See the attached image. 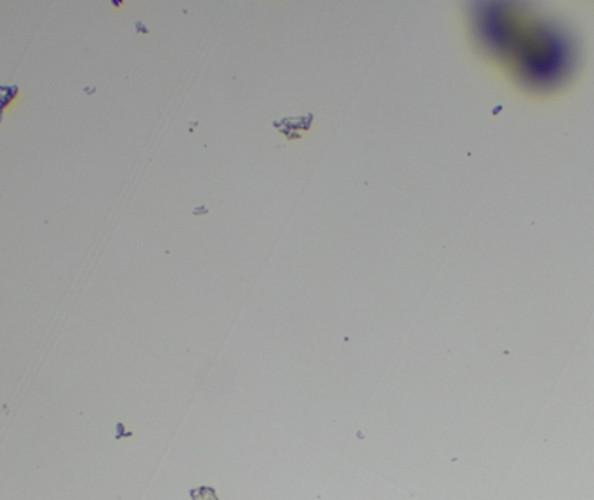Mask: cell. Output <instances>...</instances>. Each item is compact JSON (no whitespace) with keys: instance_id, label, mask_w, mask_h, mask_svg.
I'll use <instances>...</instances> for the list:
<instances>
[{"instance_id":"obj_1","label":"cell","mask_w":594,"mask_h":500,"mask_svg":"<svg viewBox=\"0 0 594 500\" xmlns=\"http://www.w3.org/2000/svg\"><path fill=\"white\" fill-rule=\"evenodd\" d=\"M475 30L487 47L503 57H511L518 71L537 85L552 84L570 66V46L561 32L542 23H525L516 12L497 8L475 15Z\"/></svg>"},{"instance_id":"obj_2","label":"cell","mask_w":594,"mask_h":500,"mask_svg":"<svg viewBox=\"0 0 594 500\" xmlns=\"http://www.w3.org/2000/svg\"><path fill=\"white\" fill-rule=\"evenodd\" d=\"M191 495H193V499L197 500H218V497H216V492L212 488H197L191 492Z\"/></svg>"}]
</instances>
